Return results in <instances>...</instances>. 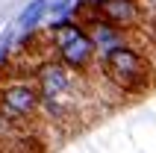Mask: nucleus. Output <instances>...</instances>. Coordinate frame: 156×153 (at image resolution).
<instances>
[{
	"label": "nucleus",
	"mask_w": 156,
	"mask_h": 153,
	"mask_svg": "<svg viewBox=\"0 0 156 153\" xmlns=\"http://www.w3.org/2000/svg\"><path fill=\"white\" fill-rule=\"evenodd\" d=\"M100 65H103V76L121 91L139 94L153 85V65L136 47H130L124 41L100 53Z\"/></svg>",
	"instance_id": "obj_1"
},
{
	"label": "nucleus",
	"mask_w": 156,
	"mask_h": 153,
	"mask_svg": "<svg viewBox=\"0 0 156 153\" xmlns=\"http://www.w3.org/2000/svg\"><path fill=\"white\" fill-rule=\"evenodd\" d=\"M0 112L24 124L41 112V94L33 80H9L0 85Z\"/></svg>",
	"instance_id": "obj_4"
},
{
	"label": "nucleus",
	"mask_w": 156,
	"mask_h": 153,
	"mask_svg": "<svg viewBox=\"0 0 156 153\" xmlns=\"http://www.w3.org/2000/svg\"><path fill=\"white\" fill-rule=\"evenodd\" d=\"M35 85L41 94V103H65L74 106V88H77V71L62 65L59 59H47L35 68Z\"/></svg>",
	"instance_id": "obj_3"
},
{
	"label": "nucleus",
	"mask_w": 156,
	"mask_h": 153,
	"mask_svg": "<svg viewBox=\"0 0 156 153\" xmlns=\"http://www.w3.org/2000/svg\"><path fill=\"white\" fill-rule=\"evenodd\" d=\"M97 15L109 21L118 30H127V27H136L141 21V3L139 0H97Z\"/></svg>",
	"instance_id": "obj_5"
},
{
	"label": "nucleus",
	"mask_w": 156,
	"mask_h": 153,
	"mask_svg": "<svg viewBox=\"0 0 156 153\" xmlns=\"http://www.w3.org/2000/svg\"><path fill=\"white\" fill-rule=\"evenodd\" d=\"M47 41H50V50H56V59L62 65H68L71 71H77V74L88 71L97 59V47L88 38L83 24L59 21L47 30Z\"/></svg>",
	"instance_id": "obj_2"
}]
</instances>
